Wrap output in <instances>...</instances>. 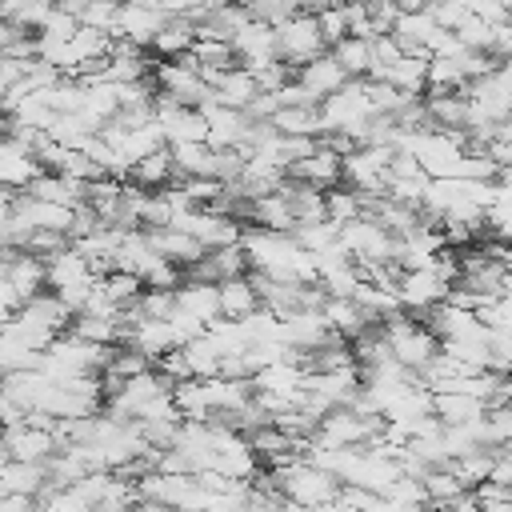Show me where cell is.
<instances>
[{"label": "cell", "instance_id": "7402d4cb", "mask_svg": "<svg viewBox=\"0 0 512 512\" xmlns=\"http://www.w3.org/2000/svg\"><path fill=\"white\" fill-rule=\"evenodd\" d=\"M436 32H440V24H436L432 8H424V12H400V20H396V28H392L396 44H400L408 56L428 52V40H432Z\"/></svg>", "mask_w": 512, "mask_h": 512}, {"label": "cell", "instance_id": "44dd1931", "mask_svg": "<svg viewBox=\"0 0 512 512\" xmlns=\"http://www.w3.org/2000/svg\"><path fill=\"white\" fill-rule=\"evenodd\" d=\"M148 236H152V244H156V252L164 256V260H172V264H180L184 272L192 268V264H200L204 256H208V248L192 236V232H180V228H148Z\"/></svg>", "mask_w": 512, "mask_h": 512}, {"label": "cell", "instance_id": "9c48e42d", "mask_svg": "<svg viewBox=\"0 0 512 512\" xmlns=\"http://www.w3.org/2000/svg\"><path fill=\"white\" fill-rule=\"evenodd\" d=\"M60 452V436L56 424L44 416H28L16 428H4V460H32V464H48Z\"/></svg>", "mask_w": 512, "mask_h": 512}, {"label": "cell", "instance_id": "4316f807", "mask_svg": "<svg viewBox=\"0 0 512 512\" xmlns=\"http://www.w3.org/2000/svg\"><path fill=\"white\" fill-rule=\"evenodd\" d=\"M128 184H136V188H144V192H164V188L180 184V176H176V164H172V152L164 148V152H156V156L140 160V164L132 168Z\"/></svg>", "mask_w": 512, "mask_h": 512}, {"label": "cell", "instance_id": "ffe728a7", "mask_svg": "<svg viewBox=\"0 0 512 512\" xmlns=\"http://www.w3.org/2000/svg\"><path fill=\"white\" fill-rule=\"evenodd\" d=\"M320 312H324L328 328H332L336 336H344L348 344H352V340H360L368 328H376V320L356 304V296H328Z\"/></svg>", "mask_w": 512, "mask_h": 512}, {"label": "cell", "instance_id": "836d02e7", "mask_svg": "<svg viewBox=\"0 0 512 512\" xmlns=\"http://www.w3.org/2000/svg\"><path fill=\"white\" fill-rule=\"evenodd\" d=\"M100 284H104L108 300H112L116 308H124V312H128V308H136V300H140V296H144V288H148L140 276L120 272V268H116V272H108V276H100Z\"/></svg>", "mask_w": 512, "mask_h": 512}, {"label": "cell", "instance_id": "7bdbcfd3", "mask_svg": "<svg viewBox=\"0 0 512 512\" xmlns=\"http://www.w3.org/2000/svg\"><path fill=\"white\" fill-rule=\"evenodd\" d=\"M432 16H436V24H440V28L460 32V28H464V20L472 16V8H468L464 0H440V4L432 8Z\"/></svg>", "mask_w": 512, "mask_h": 512}, {"label": "cell", "instance_id": "4dcf8cb0", "mask_svg": "<svg viewBox=\"0 0 512 512\" xmlns=\"http://www.w3.org/2000/svg\"><path fill=\"white\" fill-rule=\"evenodd\" d=\"M420 480H424V492H428V508H444V504L460 500L464 492H472V488L452 472V464H448V468H432V472H424Z\"/></svg>", "mask_w": 512, "mask_h": 512}, {"label": "cell", "instance_id": "8d00e7d4", "mask_svg": "<svg viewBox=\"0 0 512 512\" xmlns=\"http://www.w3.org/2000/svg\"><path fill=\"white\" fill-rule=\"evenodd\" d=\"M316 20H320V32H324L328 52L352 36V24H348V4H340V0H332L328 8H320V12H316Z\"/></svg>", "mask_w": 512, "mask_h": 512}, {"label": "cell", "instance_id": "7dc6e473", "mask_svg": "<svg viewBox=\"0 0 512 512\" xmlns=\"http://www.w3.org/2000/svg\"><path fill=\"white\" fill-rule=\"evenodd\" d=\"M400 512H436V508H400Z\"/></svg>", "mask_w": 512, "mask_h": 512}, {"label": "cell", "instance_id": "8fae6325", "mask_svg": "<svg viewBox=\"0 0 512 512\" xmlns=\"http://www.w3.org/2000/svg\"><path fill=\"white\" fill-rule=\"evenodd\" d=\"M156 120L168 136V148L172 144H208V120L200 108H184V104H172L168 96H156Z\"/></svg>", "mask_w": 512, "mask_h": 512}, {"label": "cell", "instance_id": "2e32d148", "mask_svg": "<svg viewBox=\"0 0 512 512\" xmlns=\"http://www.w3.org/2000/svg\"><path fill=\"white\" fill-rule=\"evenodd\" d=\"M232 52H236V60L244 64V68H264V64H272V60H280V48H276V28L272 24H264V20H252L236 40H232Z\"/></svg>", "mask_w": 512, "mask_h": 512}, {"label": "cell", "instance_id": "ac0fdd59", "mask_svg": "<svg viewBox=\"0 0 512 512\" xmlns=\"http://www.w3.org/2000/svg\"><path fill=\"white\" fill-rule=\"evenodd\" d=\"M52 488V472L48 464H32V460H4L0 468V492L4 496H44Z\"/></svg>", "mask_w": 512, "mask_h": 512}, {"label": "cell", "instance_id": "5b68a950", "mask_svg": "<svg viewBox=\"0 0 512 512\" xmlns=\"http://www.w3.org/2000/svg\"><path fill=\"white\" fill-rule=\"evenodd\" d=\"M152 80H156V92L168 96L172 104H184V108H200L204 100H212V88L200 72V64L192 56H180V60H160L152 68Z\"/></svg>", "mask_w": 512, "mask_h": 512}, {"label": "cell", "instance_id": "4fadbf2b", "mask_svg": "<svg viewBox=\"0 0 512 512\" xmlns=\"http://www.w3.org/2000/svg\"><path fill=\"white\" fill-rule=\"evenodd\" d=\"M200 112H204V120H208V144H212L216 152H224V148H240V144H244V136H248V128H252L248 112L228 108V104H220L216 96L204 100Z\"/></svg>", "mask_w": 512, "mask_h": 512}, {"label": "cell", "instance_id": "6da1fadb", "mask_svg": "<svg viewBox=\"0 0 512 512\" xmlns=\"http://www.w3.org/2000/svg\"><path fill=\"white\" fill-rule=\"evenodd\" d=\"M264 480L272 484V492L296 508H324L340 500V480L332 472H324L320 464H312L308 456H296L280 468H264Z\"/></svg>", "mask_w": 512, "mask_h": 512}, {"label": "cell", "instance_id": "83f0119b", "mask_svg": "<svg viewBox=\"0 0 512 512\" xmlns=\"http://www.w3.org/2000/svg\"><path fill=\"white\" fill-rule=\"evenodd\" d=\"M192 44H196V20H188V16H172L168 28L156 36L152 52H156L160 60H180V56L192 52Z\"/></svg>", "mask_w": 512, "mask_h": 512}, {"label": "cell", "instance_id": "ee69618b", "mask_svg": "<svg viewBox=\"0 0 512 512\" xmlns=\"http://www.w3.org/2000/svg\"><path fill=\"white\" fill-rule=\"evenodd\" d=\"M0 512H40L36 496H0Z\"/></svg>", "mask_w": 512, "mask_h": 512}, {"label": "cell", "instance_id": "d4e9b609", "mask_svg": "<svg viewBox=\"0 0 512 512\" xmlns=\"http://www.w3.org/2000/svg\"><path fill=\"white\" fill-rule=\"evenodd\" d=\"M252 224L256 228H268V232H296V212H292V200L288 192H268L260 200H252Z\"/></svg>", "mask_w": 512, "mask_h": 512}, {"label": "cell", "instance_id": "b9f144b4", "mask_svg": "<svg viewBox=\"0 0 512 512\" xmlns=\"http://www.w3.org/2000/svg\"><path fill=\"white\" fill-rule=\"evenodd\" d=\"M80 32V16H72V12H64L60 4H56V12L44 20V28L36 32L40 40H72Z\"/></svg>", "mask_w": 512, "mask_h": 512}, {"label": "cell", "instance_id": "f6af8a7d", "mask_svg": "<svg viewBox=\"0 0 512 512\" xmlns=\"http://www.w3.org/2000/svg\"><path fill=\"white\" fill-rule=\"evenodd\" d=\"M124 4H136V8H160V0H124Z\"/></svg>", "mask_w": 512, "mask_h": 512}, {"label": "cell", "instance_id": "60d3db41", "mask_svg": "<svg viewBox=\"0 0 512 512\" xmlns=\"http://www.w3.org/2000/svg\"><path fill=\"white\" fill-rule=\"evenodd\" d=\"M120 20V0H92L88 12L80 16L84 28H100V32H112Z\"/></svg>", "mask_w": 512, "mask_h": 512}, {"label": "cell", "instance_id": "7a4b0ae2", "mask_svg": "<svg viewBox=\"0 0 512 512\" xmlns=\"http://www.w3.org/2000/svg\"><path fill=\"white\" fill-rule=\"evenodd\" d=\"M40 292H48V260L24 248H4V272H0L4 320H12Z\"/></svg>", "mask_w": 512, "mask_h": 512}, {"label": "cell", "instance_id": "cb8c5ba5", "mask_svg": "<svg viewBox=\"0 0 512 512\" xmlns=\"http://www.w3.org/2000/svg\"><path fill=\"white\" fill-rule=\"evenodd\" d=\"M424 108H428L432 128H448V132L468 128V92H428Z\"/></svg>", "mask_w": 512, "mask_h": 512}, {"label": "cell", "instance_id": "7c38bea8", "mask_svg": "<svg viewBox=\"0 0 512 512\" xmlns=\"http://www.w3.org/2000/svg\"><path fill=\"white\" fill-rule=\"evenodd\" d=\"M168 12L164 8H136V4H124L120 0V20L112 28V40H128L136 48H152L156 36L168 28Z\"/></svg>", "mask_w": 512, "mask_h": 512}, {"label": "cell", "instance_id": "ab89813d", "mask_svg": "<svg viewBox=\"0 0 512 512\" xmlns=\"http://www.w3.org/2000/svg\"><path fill=\"white\" fill-rule=\"evenodd\" d=\"M400 56H404V48L396 44L392 32H388V36H376V40H372V76H368V80H384L388 68H392Z\"/></svg>", "mask_w": 512, "mask_h": 512}, {"label": "cell", "instance_id": "30bf717a", "mask_svg": "<svg viewBox=\"0 0 512 512\" xmlns=\"http://www.w3.org/2000/svg\"><path fill=\"white\" fill-rule=\"evenodd\" d=\"M124 344L136 348L140 356H148L152 364H160L168 352L180 348L176 332H172V320H144V316H124Z\"/></svg>", "mask_w": 512, "mask_h": 512}, {"label": "cell", "instance_id": "e0dca14e", "mask_svg": "<svg viewBox=\"0 0 512 512\" xmlns=\"http://www.w3.org/2000/svg\"><path fill=\"white\" fill-rule=\"evenodd\" d=\"M296 80L304 84V92H308L316 104H324V100H328V96H336L352 76L340 68V60H336L332 52H324V56H316L312 64L296 68Z\"/></svg>", "mask_w": 512, "mask_h": 512}, {"label": "cell", "instance_id": "f546056e", "mask_svg": "<svg viewBox=\"0 0 512 512\" xmlns=\"http://www.w3.org/2000/svg\"><path fill=\"white\" fill-rule=\"evenodd\" d=\"M488 412H492V404H484L468 392H436V416L444 424H468V420H480Z\"/></svg>", "mask_w": 512, "mask_h": 512}, {"label": "cell", "instance_id": "f1b7e54d", "mask_svg": "<svg viewBox=\"0 0 512 512\" xmlns=\"http://www.w3.org/2000/svg\"><path fill=\"white\" fill-rule=\"evenodd\" d=\"M40 360H44V352H36L12 324H4V336H0V368H4V376H8V372L40 368Z\"/></svg>", "mask_w": 512, "mask_h": 512}, {"label": "cell", "instance_id": "3957f363", "mask_svg": "<svg viewBox=\"0 0 512 512\" xmlns=\"http://www.w3.org/2000/svg\"><path fill=\"white\" fill-rule=\"evenodd\" d=\"M372 116H376V108H372V96H368V80H348L336 96H328L320 104V128H324V136L344 132V136L356 140V148L364 144Z\"/></svg>", "mask_w": 512, "mask_h": 512}, {"label": "cell", "instance_id": "603a6c76", "mask_svg": "<svg viewBox=\"0 0 512 512\" xmlns=\"http://www.w3.org/2000/svg\"><path fill=\"white\" fill-rule=\"evenodd\" d=\"M428 68H432V56H428V52H416V56L404 52V56L388 68L384 80H388L392 88H400L404 96H416V100H420V96H428Z\"/></svg>", "mask_w": 512, "mask_h": 512}, {"label": "cell", "instance_id": "52a82bcc", "mask_svg": "<svg viewBox=\"0 0 512 512\" xmlns=\"http://www.w3.org/2000/svg\"><path fill=\"white\" fill-rule=\"evenodd\" d=\"M392 156H396V148H380V144H364V148L348 152L344 156V184L364 192V196H388Z\"/></svg>", "mask_w": 512, "mask_h": 512}, {"label": "cell", "instance_id": "d6986e66", "mask_svg": "<svg viewBox=\"0 0 512 512\" xmlns=\"http://www.w3.org/2000/svg\"><path fill=\"white\" fill-rule=\"evenodd\" d=\"M176 308L188 312L192 320H200L204 328L224 320V308H220V284H208V280H184L176 288Z\"/></svg>", "mask_w": 512, "mask_h": 512}, {"label": "cell", "instance_id": "d6a6232c", "mask_svg": "<svg viewBox=\"0 0 512 512\" xmlns=\"http://www.w3.org/2000/svg\"><path fill=\"white\" fill-rule=\"evenodd\" d=\"M332 56L340 60V68H344L352 80H368V76H372V40L348 36L344 44L332 48Z\"/></svg>", "mask_w": 512, "mask_h": 512}, {"label": "cell", "instance_id": "bcb514c9", "mask_svg": "<svg viewBox=\"0 0 512 512\" xmlns=\"http://www.w3.org/2000/svg\"><path fill=\"white\" fill-rule=\"evenodd\" d=\"M232 4H240V8H248V12H256L264 0H232Z\"/></svg>", "mask_w": 512, "mask_h": 512}, {"label": "cell", "instance_id": "ba28073f", "mask_svg": "<svg viewBox=\"0 0 512 512\" xmlns=\"http://www.w3.org/2000/svg\"><path fill=\"white\" fill-rule=\"evenodd\" d=\"M276 48H280V60H284L288 68H304V64H312L316 56H324L328 44H324V32H320L316 12H300V16L284 20V24L276 28Z\"/></svg>", "mask_w": 512, "mask_h": 512}, {"label": "cell", "instance_id": "5bb4252c", "mask_svg": "<svg viewBox=\"0 0 512 512\" xmlns=\"http://www.w3.org/2000/svg\"><path fill=\"white\" fill-rule=\"evenodd\" d=\"M36 176H44V168H40L36 152H32L24 140L4 136V148H0V180H4V188L24 192V188H28Z\"/></svg>", "mask_w": 512, "mask_h": 512}, {"label": "cell", "instance_id": "74e56055", "mask_svg": "<svg viewBox=\"0 0 512 512\" xmlns=\"http://www.w3.org/2000/svg\"><path fill=\"white\" fill-rule=\"evenodd\" d=\"M188 56H192L200 68H232V64H240L228 40H196Z\"/></svg>", "mask_w": 512, "mask_h": 512}, {"label": "cell", "instance_id": "d590c367", "mask_svg": "<svg viewBox=\"0 0 512 512\" xmlns=\"http://www.w3.org/2000/svg\"><path fill=\"white\" fill-rule=\"evenodd\" d=\"M328 196V220L332 224H352V220H360L364 216V192H356V188H332V192H324Z\"/></svg>", "mask_w": 512, "mask_h": 512}, {"label": "cell", "instance_id": "e575fe53", "mask_svg": "<svg viewBox=\"0 0 512 512\" xmlns=\"http://www.w3.org/2000/svg\"><path fill=\"white\" fill-rule=\"evenodd\" d=\"M284 136H324L320 128V108H280L272 120Z\"/></svg>", "mask_w": 512, "mask_h": 512}, {"label": "cell", "instance_id": "1f68e13d", "mask_svg": "<svg viewBox=\"0 0 512 512\" xmlns=\"http://www.w3.org/2000/svg\"><path fill=\"white\" fill-rule=\"evenodd\" d=\"M180 352L188 356L192 380H212V376H220V368H224V356H220V348L212 344V336H208V332H204V336H196L192 344H184Z\"/></svg>", "mask_w": 512, "mask_h": 512}, {"label": "cell", "instance_id": "f35d334b", "mask_svg": "<svg viewBox=\"0 0 512 512\" xmlns=\"http://www.w3.org/2000/svg\"><path fill=\"white\" fill-rule=\"evenodd\" d=\"M292 236L300 240V248H308V252H324V248L340 244V224H332V220H320V224H300Z\"/></svg>", "mask_w": 512, "mask_h": 512}, {"label": "cell", "instance_id": "9a60e30c", "mask_svg": "<svg viewBox=\"0 0 512 512\" xmlns=\"http://www.w3.org/2000/svg\"><path fill=\"white\" fill-rule=\"evenodd\" d=\"M292 180H300V184H312V188H320V192H332V188H340L344 184V156L340 152H332L324 140H320V152H312L308 160H300V164H292V172H288Z\"/></svg>", "mask_w": 512, "mask_h": 512}, {"label": "cell", "instance_id": "277c9868", "mask_svg": "<svg viewBox=\"0 0 512 512\" xmlns=\"http://www.w3.org/2000/svg\"><path fill=\"white\" fill-rule=\"evenodd\" d=\"M380 328H384V336H388V344H392V356H396L408 372H416V376L440 356V336H436L424 320H412V312H396V316H388Z\"/></svg>", "mask_w": 512, "mask_h": 512}, {"label": "cell", "instance_id": "8992f818", "mask_svg": "<svg viewBox=\"0 0 512 512\" xmlns=\"http://www.w3.org/2000/svg\"><path fill=\"white\" fill-rule=\"evenodd\" d=\"M340 244L352 252V260L360 268H380V264H396V236L372 220V216H360L352 224L340 228Z\"/></svg>", "mask_w": 512, "mask_h": 512}, {"label": "cell", "instance_id": "484cf974", "mask_svg": "<svg viewBox=\"0 0 512 512\" xmlns=\"http://www.w3.org/2000/svg\"><path fill=\"white\" fill-rule=\"evenodd\" d=\"M220 308H224V320H248V316H256L264 304H260V292H256L252 276L224 280L220 284Z\"/></svg>", "mask_w": 512, "mask_h": 512}]
</instances>
